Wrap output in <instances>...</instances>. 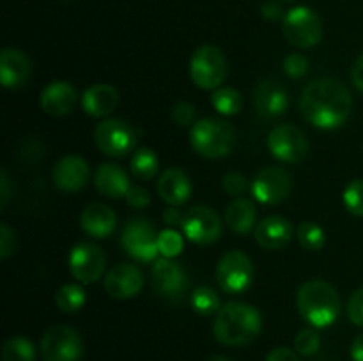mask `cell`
Masks as SVG:
<instances>
[{
  "label": "cell",
  "instance_id": "cell-47",
  "mask_svg": "<svg viewBox=\"0 0 363 361\" xmlns=\"http://www.w3.org/2000/svg\"><path fill=\"white\" fill-rule=\"evenodd\" d=\"M351 360L363 361V335H358L351 343Z\"/></svg>",
  "mask_w": 363,
  "mask_h": 361
},
{
  "label": "cell",
  "instance_id": "cell-12",
  "mask_svg": "<svg viewBox=\"0 0 363 361\" xmlns=\"http://www.w3.org/2000/svg\"><path fill=\"white\" fill-rule=\"evenodd\" d=\"M252 195L257 202L266 205L280 204L289 197L293 190V177L289 172L279 166H266L259 170L257 176L252 180Z\"/></svg>",
  "mask_w": 363,
  "mask_h": 361
},
{
  "label": "cell",
  "instance_id": "cell-8",
  "mask_svg": "<svg viewBox=\"0 0 363 361\" xmlns=\"http://www.w3.org/2000/svg\"><path fill=\"white\" fill-rule=\"evenodd\" d=\"M284 34L298 48H312L323 38V25L318 14L305 6L293 7L284 16Z\"/></svg>",
  "mask_w": 363,
  "mask_h": 361
},
{
  "label": "cell",
  "instance_id": "cell-13",
  "mask_svg": "<svg viewBox=\"0 0 363 361\" xmlns=\"http://www.w3.org/2000/svg\"><path fill=\"white\" fill-rule=\"evenodd\" d=\"M183 234L195 244L216 243L222 236V219L206 205L188 209L181 223Z\"/></svg>",
  "mask_w": 363,
  "mask_h": 361
},
{
  "label": "cell",
  "instance_id": "cell-27",
  "mask_svg": "<svg viewBox=\"0 0 363 361\" xmlns=\"http://www.w3.org/2000/svg\"><path fill=\"white\" fill-rule=\"evenodd\" d=\"M131 173L140 180H149L158 172V156L149 147L137 149L130 163Z\"/></svg>",
  "mask_w": 363,
  "mask_h": 361
},
{
  "label": "cell",
  "instance_id": "cell-44",
  "mask_svg": "<svg viewBox=\"0 0 363 361\" xmlns=\"http://www.w3.org/2000/svg\"><path fill=\"white\" fill-rule=\"evenodd\" d=\"M262 16L266 18V20H279V18H282V7H280V4L277 2H266L264 6H262Z\"/></svg>",
  "mask_w": 363,
  "mask_h": 361
},
{
  "label": "cell",
  "instance_id": "cell-38",
  "mask_svg": "<svg viewBox=\"0 0 363 361\" xmlns=\"http://www.w3.org/2000/svg\"><path fill=\"white\" fill-rule=\"evenodd\" d=\"M195 106L188 101L177 103L172 108V119L177 126H190L195 120Z\"/></svg>",
  "mask_w": 363,
  "mask_h": 361
},
{
  "label": "cell",
  "instance_id": "cell-7",
  "mask_svg": "<svg viewBox=\"0 0 363 361\" xmlns=\"http://www.w3.org/2000/svg\"><path fill=\"white\" fill-rule=\"evenodd\" d=\"M96 147L106 156L121 158L137 145V131L130 122L121 119H105L94 130Z\"/></svg>",
  "mask_w": 363,
  "mask_h": 361
},
{
  "label": "cell",
  "instance_id": "cell-17",
  "mask_svg": "<svg viewBox=\"0 0 363 361\" xmlns=\"http://www.w3.org/2000/svg\"><path fill=\"white\" fill-rule=\"evenodd\" d=\"M144 285V276L137 265L119 264L110 269L105 278V290L116 299H130L140 292Z\"/></svg>",
  "mask_w": 363,
  "mask_h": 361
},
{
  "label": "cell",
  "instance_id": "cell-32",
  "mask_svg": "<svg viewBox=\"0 0 363 361\" xmlns=\"http://www.w3.org/2000/svg\"><path fill=\"white\" fill-rule=\"evenodd\" d=\"M298 241L308 251H318L325 246V230L315 222H303L298 227Z\"/></svg>",
  "mask_w": 363,
  "mask_h": 361
},
{
  "label": "cell",
  "instance_id": "cell-37",
  "mask_svg": "<svg viewBox=\"0 0 363 361\" xmlns=\"http://www.w3.org/2000/svg\"><path fill=\"white\" fill-rule=\"evenodd\" d=\"M347 317L353 324L363 328V287L354 290L347 301Z\"/></svg>",
  "mask_w": 363,
  "mask_h": 361
},
{
  "label": "cell",
  "instance_id": "cell-6",
  "mask_svg": "<svg viewBox=\"0 0 363 361\" xmlns=\"http://www.w3.org/2000/svg\"><path fill=\"white\" fill-rule=\"evenodd\" d=\"M254 280V264L250 257L240 250H230L216 265V282L227 294H241Z\"/></svg>",
  "mask_w": 363,
  "mask_h": 361
},
{
  "label": "cell",
  "instance_id": "cell-35",
  "mask_svg": "<svg viewBox=\"0 0 363 361\" xmlns=\"http://www.w3.org/2000/svg\"><path fill=\"white\" fill-rule=\"evenodd\" d=\"M319 347H321V336L312 328L301 329L294 338V349L301 356H312V354L318 353Z\"/></svg>",
  "mask_w": 363,
  "mask_h": 361
},
{
  "label": "cell",
  "instance_id": "cell-28",
  "mask_svg": "<svg viewBox=\"0 0 363 361\" xmlns=\"http://www.w3.org/2000/svg\"><path fill=\"white\" fill-rule=\"evenodd\" d=\"M85 290L82 289V285L78 283H66L59 289V292L55 294V303L57 308L66 314L71 311H78L85 304Z\"/></svg>",
  "mask_w": 363,
  "mask_h": 361
},
{
  "label": "cell",
  "instance_id": "cell-10",
  "mask_svg": "<svg viewBox=\"0 0 363 361\" xmlns=\"http://www.w3.org/2000/svg\"><path fill=\"white\" fill-rule=\"evenodd\" d=\"M121 244L131 257L140 262H155L158 250V234L144 218H135L124 227Z\"/></svg>",
  "mask_w": 363,
  "mask_h": 361
},
{
  "label": "cell",
  "instance_id": "cell-39",
  "mask_svg": "<svg viewBox=\"0 0 363 361\" xmlns=\"http://www.w3.org/2000/svg\"><path fill=\"white\" fill-rule=\"evenodd\" d=\"M248 180L243 173L240 172H230L223 176V190L230 195H240L247 190Z\"/></svg>",
  "mask_w": 363,
  "mask_h": 361
},
{
  "label": "cell",
  "instance_id": "cell-20",
  "mask_svg": "<svg viewBox=\"0 0 363 361\" xmlns=\"http://www.w3.org/2000/svg\"><path fill=\"white\" fill-rule=\"evenodd\" d=\"M77 91L71 87L69 84L62 80H55L50 81L41 92V108L45 110L48 115L53 117H60V115H67L71 110L74 108L77 105Z\"/></svg>",
  "mask_w": 363,
  "mask_h": 361
},
{
  "label": "cell",
  "instance_id": "cell-48",
  "mask_svg": "<svg viewBox=\"0 0 363 361\" xmlns=\"http://www.w3.org/2000/svg\"><path fill=\"white\" fill-rule=\"evenodd\" d=\"M206 361H230L229 357H225V356H213V357H209V360H206Z\"/></svg>",
  "mask_w": 363,
  "mask_h": 361
},
{
  "label": "cell",
  "instance_id": "cell-9",
  "mask_svg": "<svg viewBox=\"0 0 363 361\" xmlns=\"http://www.w3.org/2000/svg\"><path fill=\"white\" fill-rule=\"evenodd\" d=\"M41 354L45 361H78L84 354V342L69 326H53L43 335Z\"/></svg>",
  "mask_w": 363,
  "mask_h": 361
},
{
  "label": "cell",
  "instance_id": "cell-1",
  "mask_svg": "<svg viewBox=\"0 0 363 361\" xmlns=\"http://www.w3.org/2000/svg\"><path fill=\"white\" fill-rule=\"evenodd\" d=\"M303 119L319 130H337L351 117L353 98L335 78H318L303 88L300 98Z\"/></svg>",
  "mask_w": 363,
  "mask_h": 361
},
{
  "label": "cell",
  "instance_id": "cell-23",
  "mask_svg": "<svg viewBox=\"0 0 363 361\" xmlns=\"http://www.w3.org/2000/svg\"><path fill=\"white\" fill-rule=\"evenodd\" d=\"M158 193L169 205H181L190 198L191 183L186 173L179 168H169L160 176Z\"/></svg>",
  "mask_w": 363,
  "mask_h": 361
},
{
  "label": "cell",
  "instance_id": "cell-18",
  "mask_svg": "<svg viewBox=\"0 0 363 361\" xmlns=\"http://www.w3.org/2000/svg\"><path fill=\"white\" fill-rule=\"evenodd\" d=\"M89 163L80 156H64L53 166V184L62 191H80L89 180Z\"/></svg>",
  "mask_w": 363,
  "mask_h": 361
},
{
  "label": "cell",
  "instance_id": "cell-24",
  "mask_svg": "<svg viewBox=\"0 0 363 361\" xmlns=\"http://www.w3.org/2000/svg\"><path fill=\"white\" fill-rule=\"evenodd\" d=\"M94 186L101 195L110 198L126 197L131 184L128 173L113 163H105L94 173Z\"/></svg>",
  "mask_w": 363,
  "mask_h": 361
},
{
  "label": "cell",
  "instance_id": "cell-25",
  "mask_svg": "<svg viewBox=\"0 0 363 361\" xmlns=\"http://www.w3.org/2000/svg\"><path fill=\"white\" fill-rule=\"evenodd\" d=\"M116 212L105 204H91L80 216L82 229L92 237H108L116 229Z\"/></svg>",
  "mask_w": 363,
  "mask_h": 361
},
{
  "label": "cell",
  "instance_id": "cell-22",
  "mask_svg": "<svg viewBox=\"0 0 363 361\" xmlns=\"http://www.w3.org/2000/svg\"><path fill=\"white\" fill-rule=\"evenodd\" d=\"M119 105V92L112 85L96 84L82 96V108L91 117H108Z\"/></svg>",
  "mask_w": 363,
  "mask_h": 361
},
{
  "label": "cell",
  "instance_id": "cell-31",
  "mask_svg": "<svg viewBox=\"0 0 363 361\" xmlns=\"http://www.w3.org/2000/svg\"><path fill=\"white\" fill-rule=\"evenodd\" d=\"M190 303L191 308H194L199 315L218 314V310L222 308L218 294L213 289H209V287H199V289H195L190 297Z\"/></svg>",
  "mask_w": 363,
  "mask_h": 361
},
{
  "label": "cell",
  "instance_id": "cell-26",
  "mask_svg": "<svg viewBox=\"0 0 363 361\" xmlns=\"http://www.w3.org/2000/svg\"><path fill=\"white\" fill-rule=\"evenodd\" d=\"M225 219L229 229H233L234 232L248 234L252 229H255L257 211L248 198H236L227 207Z\"/></svg>",
  "mask_w": 363,
  "mask_h": 361
},
{
  "label": "cell",
  "instance_id": "cell-15",
  "mask_svg": "<svg viewBox=\"0 0 363 361\" xmlns=\"http://www.w3.org/2000/svg\"><path fill=\"white\" fill-rule=\"evenodd\" d=\"M152 285L162 297L179 301L188 289V276L174 258L160 257L152 262Z\"/></svg>",
  "mask_w": 363,
  "mask_h": 361
},
{
  "label": "cell",
  "instance_id": "cell-4",
  "mask_svg": "<svg viewBox=\"0 0 363 361\" xmlns=\"http://www.w3.org/2000/svg\"><path fill=\"white\" fill-rule=\"evenodd\" d=\"M190 142L195 152L204 158H223L229 154L236 142L233 126L222 119L206 117L197 120L190 131Z\"/></svg>",
  "mask_w": 363,
  "mask_h": 361
},
{
  "label": "cell",
  "instance_id": "cell-2",
  "mask_svg": "<svg viewBox=\"0 0 363 361\" xmlns=\"http://www.w3.org/2000/svg\"><path fill=\"white\" fill-rule=\"evenodd\" d=\"M261 328L262 317L257 308L240 301L223 304L213 322L215 338L229 347L247 345L257 338Z\"/></svg>",
  "mask_w": 363,
  "mask_h": 361
},
{
  "label": "cell",
  "instance_id": "cell-40",
  "mask_svg": "<svg viewBox=\"0 0 363 361\" xmlns=\"http://www.w3.org/2000/svg\"><path fill=\"white\" fill-rule=\"evenodd\" d=\"M16 250V239H14V232L2 223L0 225V257L7 258L9 255H13V251Z\"/></svg>",
  "mask_w": 363,
  "mask_h": 361
},
{
  "label": "cell",
  "instance_id": "cell-33",
  "mask_svg": "<svg viewBox=\"0 0 363 361\" xmlns=\"http://www.w3.org/2000/svg\"><path fill=\"white\" fill-rule=\"evenodd\" d=\"M184 248V239L177 230L170 229L162 230L158 234V250L163 257L167 258H176L177 255H181Z\"/></svg>",
  "mask_w": 363,
  "mask_h": 361
},
{
  "label": "cell",
  "instance_id": "cell-29",
  "mask_svg": "<svg viewBox=\"0 0 363 361\" xmlns=\"http://www.w3.org/2000/svg\"><path fill=\"white\" fill-rule=\"evenodd\" d=\"M211 103L216 112L222 113V115H236L243 106V98L236 88L222 87L213 92Z\"/></svg>",
  "mask_w": 363,
  "mask_h": 361
},
{
  "label": "cell",
  "instance_id": "cell-11",
  "mask_svg": "<svg viewBox=\"0 0 363 361\" xmlns=\"http://www.w3.org/2000/svg\"><path fill=\"white\" fill-rule=\"evenodd\" d=\"M269 152L284 163H300L308 154L307 134L293 124H280L268 134Z\"/></svg>",
  "mask_w": 363,
  "mask_h": 361
},
{
  "label": "cell",
  "instance_id": "cell-36",
  "mask_svg": "<svg viewBox=\"0 0 363 361\" xmlns=\"http://www.w3.org/2000/svg\"><path fill=\"white\" fill-rule=\"evenodd\" d=\"M284 73L289 78H303L308 73V59L301 53H289L282 62Z\"/></svg>",
  "mask_w": 363,
  "mask_h": 361
},
{
  "label": "cell",
  "instance_id": "cell-49",
  "mask_svg": "<svg viewBox=\"0 0 363 361\" xmlns=\"http://www.w3.org/2000/svg\"><path fill=\"white\" fill-rule=\"evenodd\" d=\"M286 2H293V0H286Z\"/></svg>",
  "mask_w": 363,
  "mask_h": 361
},
{
  "label": "cell",
  "instance_id": "cell-42",
  "mask_svg": "<svg viewBox=\"0 0 363 361\" xmlns=\"http://www.w3.org/2000/svg\"><path fill=\"white\" fill-rule=\"evenodd\" d=\"M266 361H300L298 353H294L293 349H287V347H277L272 353L266 356Z\"/></svg>",
  "mask_w": 363,
  "mask_h": 361
},
{
  "label": "cell",
  "instance_id": "cell-16",
  "mask_svg": "<svg viewBox=\"0 0 363 361\" xmlns=\"http://www.w3.org/2000/svg\"><path fill=\"white\" fill-rule=\"evenodd\" d=\"M254 105L262 119H277L289 106L287 88L277 80H261L254 91Z\"/></svg>",
  "mask_w": 363,
  "mask_h": 361
},
{
  "label": "cell",
  "instance_id": "cell-34",
  "mask_svg": "<svg viewBox=\"0 0 363 361\" xmlns=\"http://www.w3.org/2000/svg\"><path fill=\"white\" fill-rule=\"evenodd\" d=\"M344 205L353 216L363 218V179H354L344 190Z\"/></svg>",
  "mask_w": 363,
  "mask_h": 361
},
{
  "label": "cell",
  "instance_id": "cell-5",
  "mask_svg": "<svg viewBox=\"0 0 363 361\" xmlns=\"http://www.w3.org/2000/svg\"><path fill=\"white\" fill-rule=\"evenodd\" d=\"M190 76L204 91L218 88L227 76V59L222 50L211 45L195 50L190 60Z\"/></svg>",
  "mask_w": 363,
  "mask_h": 361
},
{
  "label": "cell",
  "instance_id": "cell-19",
  "mask_svg": "<svg viewBox=\"0 0 363 361\" xmlns=\"http://www.w3.org/2000/svg\"><path fill=\"white\" fill-rule=\"evenodd\" d=\"M255 241L264 250H280L293 239L294 229L289 219L282 216H268L255 225Z\"/></svg>",
  "mask_w": 363,
  "mask_h": 361
},
{
  "label": "cell",
  "instance_id": "cell-41",
  "mask_svg": "<svg viewBox=\"0 0 363 361\" xmlns=\"http://www.w3.org/2000/svg\"><path fill=\"white\" fill-rule=\"evenodd\" d=\"M126 200H128V204L133 205V207L144 209L151 204V195H149V191L145 190V188L131 186L130 191H128V195H126Z\"/></svg>",
  "mask_w": 363,
  "mask_h": 361
},
{
  "label": "cell",
  "instance_id": "cell-46",
  "mask_svg": "<svg viewBox=\"0 0 363 361\" xmlns=\"http://www.w3.org/2000/svg\"><path fill=\"white\" fill-rule=\"evenodd\" d=\"M183 218H184V216L181 214V212L177 211L174 205H172V207L165 209V212H163V222H165L167 225H170V227L181 225V223H183Z\"/></svg>",
  "mask_w": 363,
  "mask_h": 361
},
{
  "label": "cell",
  "instance_id": "cell-45",
  "mask_svg": "<svg viewBox=\"0 0 363 361\" xmlns=\"http://www.w3.org/2000/svg\"><path fill=\"white\" fill-rule=\"evenodd\" d=\"M9 195H11L9 177H7L6 170H2V173H0V205H2V207H6L7 200H9Z\"/></svg>",
  "mask_w": 363,
  "mask_h": 361
},
{
  "label": "cell",
  "instance_id": "cell-14",
  "mask_svg": "<svg viewBox=\"0 0 363 361\" xmlns=\"http://www.w3.org/2000/svg\"><path fill=\"white\" fill-rule=\"evenodd\" d=\"M106 258L101 248L94 243H78L69 253V271L80 283L91 285L101 278Z\"/></svg>",
  "mask_w": 363,
  "mask_h": 361
},
{
  "label": "cell",
  "instance_id": "cell-30",
  "mask_svg": "<svg viewBox=\"0 0 363 361\" xmlns=\"http://www.w3.org/2000/svg\"><path fill=\"white\" fill-rule=\"evenodd\" d=\"M4 361H35V349L30 340L23 336H13L2 347Z\"/></svg>",
  "mask_w": 363,
  "mask_h": 361
},
{
  "label": "cell",
  "instance_id": "cell-43",
  "mask_svg": "<svg viewBox=\"0 0 363 361\" xmlns=\"http://www.w3.org/2000/svg\"><path fill=\"white\" fill-rule=\"evenodd\" d=\"M351 80H353L354 87L363 92V53L354 60L353 69H351Z\"/></svg>",
  "mask_w": 363,
  "mask_h": 361
},
{
  "label": "cell",
  "instance_id": "cell-3",
  "mask_svg": "<svg viewBox=\"0 0 363 361\" xmlns=\"http://www.w3.org/2000/svg\"><path fill=\"white\" fill-rule=\"evenodd\" d=\"M296 306L312 328H328L340 315V296L332 283L311 280L298 290Z\"/></svg>",
  "mask_w": 363,
  "mask_h": 361
},
{
  "label": "cell",
  "instance_id": "cell-21",
  "mask_svg": "<svg viewBox=\"0 0 363 361\" xmlns=\"http://www.w3.org/2000/svg\"><path fill=\"white\" fill-rule=\"evenodd\" d=\"M30 60L21 50L6 48L0 55V81L6 88H18L30 78Z\"/></svg>",
  "mask_w": 363,
  "mask_h": 361
}]
</instances>
